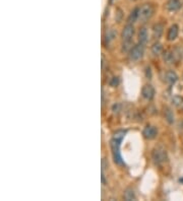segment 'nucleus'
I'll list each match as a JSON object with an SVG mask.
<instances>
[{
	"label": "nucleus",
	"instance_id": "1",
	"mask_svg": "<svg viewBox=\"0 0 183 201\" xmlns=\"http://www.w3.org/2000/svg\"><path fill=\"white\" fill-rule=\"evenodd\" d=\"M126 131L123 130H119L117 131L114 136H113V139L111 140V149H112V153H113V158H114V162L116 164L123 166L124 162L122 161V158L120 156V144L123 137L125 136Z\"/></svg>",
	"mask_w": 183,
	"mask_h": 201
},
{
	"label": "nucleus",
	"instance_id": "2",
	"mask_svg": "<svg viewBox=\"0 0 183 201\" xmlns=\"http://www.w3.org/2000/svg\"><path fill=\"white\" fill-rule=\"evenodd\" d=\"M152 158L157 165H163L168 161V156L166 150L163 147H157L154 149L152 153Z\"/></svg>",
	"mask_w": 183,
	"mask_h": 201
},
{
	"label": "nucleus",
	"instance_id": "3",
	"mask_svg": "<svg viewBox=\"0 0 183 201\" xmlns=\"http://www.w3.org/2000/svg\"><path fill=\"white\" fill-rule=\"evenodd\" d=\"M154 13V7L151 4H144L142 6L138 7V20L144 22L151 18Z\"/></svg>",
	"mask_w": 183,
	"mask_h": 201
},
{
	"label": "nucleus",
	"instance_id": "4",
	"mask_svg": "<svg viewBox=\"0 0 183 201\" xmlns=\"http://www.w3.org/2000/svg\"><path fill=\"white\" fill-rule=\"evenodd\" d=\"M142 56H144V45L142 44L135 45L129 52V58L132 61H138L139 59H141Z\"/></svg>",
	"mask_w": 183,
	"mask_h": 201
},
{
	"label": "nucleus",
	"instance_id": "5",
	"mask_svg": "<svg viewBox=\"0 0 183 201\" xmlns=\"http://www.w3.org/2000/svg\"><path fill=\"white\" fill-rule=\"evenodd\" d=\"M133 35H134V28H133V25H127L126 27L123 28V31H122V34H121L122 40H123L124 42H130Z\"/></svg>",
	"mask_w": 183,
	"mask_h": 201
},
{
	"label": "nucleus",
	"instance_id": "6",
	"mask_svg": "<svg viewBox=\"0 0 183 201\" xmlns=\"http://www.w3.org/2000/svg\"><path fill=\"white\" fill-rule=\"evenodd\" d=\"M141 95L146 100H152L155 95V89L151 84H146L141 89Z\"/></svg>",
	"mask_w": 183,
	"mask_h": 201
},
{
	"label": "nucleus",
	"instance_id": "7",
	"mask_svg": "<svg viewBox=\"0 0 183 201\" xmlns=\"http://www.w3.org/2000/svg\"><path fill=\"white\" fill-rule=\"evenodd\" d=\"M142 134H144V136L147 139H154L157 136V134H158V130H157L155 126H147L144 129Z\"/></svg>",
	"mask_w": 183,
	"mask_h": 201
},
{
	"label": "nucleus",
	"instance_id": "8",
	"mask_svg": "<svg viewBox=\"0 0 183 201\" xmlns=\"http://www.w3.org/2000/svg\"><path fill=\"white\" fill-rule=\"evenodd\" d=\"M177 80H178V76H177V74L175 72L172 70H169L166 72V74H165V81H166L168 84H174Z\"/></svg>",
	"mask_w": 183,
	"mask_h": 201
},
{
	"label": "nucleus",
	"instance_id": "9",
	"mask_svg": "<svg viewBox=\"0 0 183 201\" xmlns=\"http://www.w3.org/2000/svg\"><path fill=\"white\" fill-rule=\"evenodd\" d=\"M181 7V3L179 0H169L166 3V8L170 11H176Z\"/></svg>",
	"mask_w": 183,
	"mask_h": 201
},
{
	"label": "nucleus",
	"instance_id": "10",
	"mask_svg": "<svg viewBox=\"0 0 183 201\" xmlns=\"http://www.w3.org/2000/svg\"><path fill=\"white\" fill-rule=\"evenodd\" d=\"M147 40H149V34H147V30L146 28H141L138 32V41L139 43L144 45Z\"/></svg>",
	"mask_w": 183,
	"mask_h": 201
},
{
	"label": "nucleus",
	"instance_id": "11",
	"mask_svg": "<svg viewBox=\"0 0 183 201\" xmlns=\"http://www.w3.org/2000/svg\"><path fill=\"white\" fill-rule=\"evenodd\" d=\"M178 32H179V28L177 27L176 25H173L172 27L169 28V31H168V34H167V39L169 41H173L175 40L177 36H178Z\"/></svg>",
	"mask_w": 183,
	"mask_h": 201
},
{
	"label": "nucleus",
	"instance_id": "12",
	"mask_svg": "<svg viewBox=\"0 0 183 201\" xmlns=\"http://www.w3.org/2000/svg\"><path fill=\"white\" fill-rule=\"evenodd\" d=\"M164 116H165V119L167 120V122L169 124H173L174 121H175V117H174V114H173V111L170 109V108L166 107L164 109Z\"/></svg>",
	"mask_w": 183,
	"mask_h": 201
},
{
	"label": "nucleus",
	"instance_id": "13",
	"mask_svg": "<svg viewBox=\"0 0 183 201\" xmlns=\"http://www.w3.org/2000/svg\"><path fill=\"white\" fill-rule=\"evenodd\" d=\"M154 36L155 38H160L163 34V30H164V27L161 24H157L154 25Z\"/></svg>",
	"mask_w": 183,
	"mask_h": 201
},
{
	"label": "nucleus",
	"instance_id": "14",
	"mask_svg": "<svg viewBox=\"0 0 183 201\" xmlns=\"http://www.w3.org/2000/svg\"><path fill=\"white\" fill-rule=\"evenodd\" d=\"M124 199L127 201H131L135 199V195H134V191L132 190L131 188L126 189L125 192H124Z\"/></svg>",
	"mask_w": 183,
	"mask_h": 201
},
{
	"label": "nucleus",
	"instance_id": "15",
	"mask_svg": "<svg viewBox=\"0 0 183 201\" xmlns=\"http://www.w3.org/2000/svg\"><path fill=\"white\" fill-rule=\"evenodd\" d=\"M137 19H138V8H135V9L132 10V12L128 16V22L129 24H133Z\"/></svg>",
	"mask_w": 183,
	"mask_h": 201
},
{
	"label": "nucleus",
	"instance_id": "16",
	"mask_svg": "<svg viewBox=\"0 0 183 201\" xmlns=\"http://www.w3.org/2000/svg\"><path fill=\"white\" fill-rule=\"evenodd\" d=\"M152 52L154 55H160L163 52V46L160 43H155L152 46Z\"/></svg>",
	"mask_w": 183,
	"mask_h": 201
},
{
	"label": "nucleus",
	"instance_id": "17",
	"mask_svg": "<svg viewBox=\"0 0 183 201\" xmlns=\"http://www.w3.org/2000/svg\"><path fill=\"white\" fill-rule=\"evenodd\" d=\"M172 103L175 107L177 108H181L183 107V98L179 97V95H175L172 99Z\"/></svg>",
	"mask_w": 183,
	"mask_h": 201
},
{
	"label": "nucleus",
	"instance_id": "18",
	"mask_svg": "<svg viewBox=\"0 0 183 201\" xmlns=\"http://www.w3.org/2000/svg\"><path fill=\"white\" fill-rule=\"evenodd\" d=\"M164 60L166 61L167 63H172L174 61L173 54L170 53V52H166V54H164Z\"/></svg>",
	"mask_w": 183,
	"mask_h": 201
},
{
	"label": "nucleus",
	"instance_id": "19",
	"mask_svg": "<svg viewBox=\"0 0 183 201\" xmlns=\"http://www.w3.org/2000/svg\"><path fill=\"white\" fill-rule=\"evenodd\" d=\"M114 37H115V32L114 31H109L106 35V42L109 43L110 41H112L113 39H114Z\"/></svg>",
	"mask_w": 183,
	"mask_h": 201
},
{
	"label": "nucleus",
	"instance_id": "20",
	"mask_svg": "<svg viewBox=\"0 0 183 201\" xmlns=\"http://www.w3.org/2000/svg\"><path fill=\"white\" fill-rule=\"evenodd\" d=\"M110 85L111 86H113V87H115V86H117L118 85V83H119V79H118V77H112V79L110 80Z\"/></svg>",
	"mask_w": 183,
	"mask_h": 201
}]
</instances>
